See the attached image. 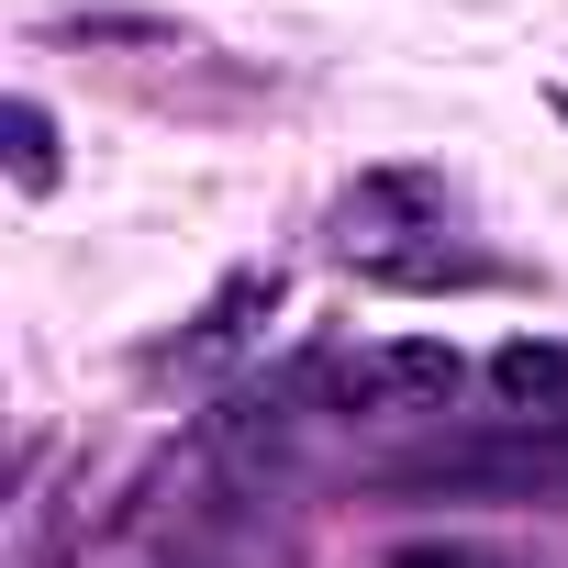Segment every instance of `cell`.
<instances>
[{
  "label": "cell",
  "mask_w": 568,
  "mask_h": 568,
  "mask_svg": "<svg viewBox=\"0 0 568 568\" xmlns=\"http://www.w3.org/2000/svg\"><path fill=\"white\" fill-rule=\"evenodd\" d=\"M335 256L368 291H490V256L457 234V190L424 168H379L335 201Z\"/></svg>",
  "instance_id": "1"
},
{
  "label": "cell",
  "mask_w": 568,
  "mask_h": 568,
  "mask_svg": "<svg viewBox=\"0 0 568 568\" xmlns=\"http://www.w3.org/2000/svg\"><path fill=\"white\" fill-rule=\"evenodd\" d=\"M313 413H346V424H390V413H446L468 390V357L446 335H379V346H324L291 368Z\"/></svg>",
  "instance_id": "2"
},
{
  "label": "cell",
  "mask_w": 568,
  "mask_h": 568,
  "mask_svg": "<svg viewBox=\"0 0 568 568\" xmlns=\"http://www.w3.org/2000/svg\"><path fill=\"white\" fill-rule=\"evenodd\" d=\"M278 302H291V278H278V267H234L223 291L168 335V346H145V368H223V357H245V346L267 335V313H278Z\"/></svg>",
  "instance_id": "3"
},
{
  "label": "cell",
  "mask_w": 568,
  "mask_h": 568,
  "mask_svg": "<svg viewBox=\"0 0 568 568\" xmlns=\"http://www.w3.org/2000/svg\"><path fill=\"white\" fill-rule=\"evenodd\" d=\"M302 379H245V390H223V413H212V446L245 468V479H267V468H291V435H302Z\"/></svg>",
  "instance_id": "4"
},
{
  "label": "cell",
  "mask_w": 568,
  "mask_h": 568,
  "mask_svg": "<svg viewBox=\"0 0 568 568\" xmlns=\"http://www.w3.org/2000/svg\"><path fill=\"white\" fill-rule=\"evenodd\" d=\"M490 390H501V413L513 424H546V413H568V346H546V335H513V346H490V368H479Z\"/></svg>",
  "instance_id": "5"
},
{
  "label": "cell",
  "mask_w": 568,
  "mask_h": 568,
  "mask_svg": "<svg viewBox=\"0 0 568 568\" xmlns=\"http://www.w3.org/2000/svg\"><path fill=\"white\" fill-rule=\"evenodd\" d=\"M0 134H12V179L23 190H57V123H45V101H12Z\"/></svg>",
  "instance_id": "6"
},
{
  "label": "cell",
  "mask_w": 568,
  "mask_h": 568,
  "mask_svg": "<svg viewBox=\"0 0 568 568\" xmlns=\"http://www.w3.org/2000/svg\"><path fill=\"white\" fill-rule=\"evenodd\" d=\"M390 568H513V557H490V546H402Z\"/></svg>",
  "instance_id": "7"
}]
</instances>
